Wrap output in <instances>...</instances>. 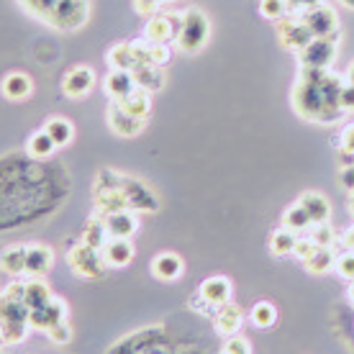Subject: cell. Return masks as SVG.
<instances>
[{
  "label": "cell",
  "instance_id": "1",
  "mask_svg": "<svg viewBox=\"0 0 354 354\" xmlns=\"http://www.w3.org/2000/svg\"><path fill=\"white\" fill-rule=\"evenodd\" d=\"M342 80L326 70H303L301 80L292 90V108L306 121L316 124H331L344 115L339 106L342 95Z\"/></svg>",
  "mask_w": 354,
  "mask_h": 354
},
{
  "label": "cell",
  "instance_id": "2",
  "mask_svg": "<svg viewBox=\"0 0 354 354\" xmlns=\"http://www.w3.org/2000/svg\"><path fill=\"white\" fill-rule=\"evenodd\" d=\"M28 313L24 306V283H10L0 290V321L6 328V344H21L26 342L28 331Z\"/></svg>",
  "mask_w": 354,
  "mask_h": 354
},
{
  "label": "cell",
  "instance_id": "3",
  "mask_svg": "<svg viewBox=\"0 0 354 354\" xmlns=\"http://www.w3.org/2000/svg\"><path fill=\"white\" fill-rule=\"evenodd\" d=\"M211 39V21L201 8H187L183 13V26L177 34V49L185 54H198Z\"/></svg>",
  "mask_w": 354,
  "mask_h": 354
},
{
  "label": "cell",
  "instance_id": "4",
  "mask_svg": "<svg viewBox=\"0 0 354 354\" xmlns=\"http://www.w3.org/2000/svg\"><path fill=\"white\" fill-rule=\"evenodd\" d=\"M121 177L118 172H111V169H103L95 180V187H93V203H95V213L103 218L113 211H124L129 208L126 205V195L124 187H121Z\"/></svg>",
  "mask_w": 354,
  "mask_h": 354
},
{
  "label": "cell",
  "instance_id": "5",
  "mask_svg": "<svg viewBox=\"0 0 354 354\" xmlns=\"http://www.w3.org/2000/svg\"><path fill=\"white\" fill-rule=\"evenodd\" d=\"M67 265H70V270L77 277H85V280H97L108 270L106 259H103V249L90 247L82 239L75 241L67 249Z\"/></svg>",
  "mask_w": 354,
  "mask_h": 354
},
{
  "label": "cell",
  "instance_id": "6",
  "mask_svg": "<svg viewBox=\"0 0 354 354\" xmlns=\"http://www.w3.org/2000/svg\"><path fill=\"white\" fill-rule=\"evenodd\" d=\"M90 0H59L54 10L46 16L44 24L54 26L57 31H77L88 24Z\"/></svg>",
  "mask_w": 354,
  "mask_h": 354
},
{
  "label": "cell",
  "instance_id": "7",
  "mask_svg": "<svg viewBox=\"0 0 354 354\" xmlns=\"http://www.w3.org/2000/svg\"><path fill=\"white\" fill-rule=\"evenodd\" d=\"M337 39L334 36H319V39H313L306 49L298 52V59H301L303 70H326L334 64L337 59Z\"/></svg>",
  "mask_w": 354,
  "mask_h": 354
},
{
  "label": "cell",
  "instance_id": "8",
  "mask_svg": "<svg viewBox=\"0 0 354 354\" xmlns=\"http://www.w3.org/2000/svg\"><path fill=\"white\" fill-rule=\"evenodd\" d=\"M121 187L126 195V205L136 213H154L160 211V198L154 195L149 185H144L142 180H133V177H121Z\"/></svg>",
  "mask_w": 354,
  "mask_h": 354
},
{
  "label": "cell",
  "instance_id": "9",
  "mask_svg": "<svg viewBox=\"0 0 354 354\" xmlns=\"http://www.w3.org/2000/svg\"><path fill=\"white\" fill-rule=\"evenodd\" d=\"M95 88V70L88 64H77L72 70L64 72L62 77V93L70 100H82L85 95H90Z\"/></svg>",
  "mask_w": 354,
  "mask_h": 354
},
{
  "label": "cell",
  "instance_id": "10",
  "mask_svg": "<svg viewBox=\"0 0 354 354\" xmlns=\"http://www.w3.org/2000/svg\"><path fill=\"white\" fill-rule=\"evenodd\" d=\"M180 26H183V13L180 16H151L144 26V39L149 44H169V41H177V34H180Z\"/></svg>",
  "mask_w": 354,
  "mask_h": 354
},
{
  "label": "cell",
  "instance_id": "11",
  "mask_svg": "<svg viewBox=\"0 0 354 354\" xmlns=\"http://www.w3.org/2000/svg\"><path fill=\"white\" fill-rule=\"evenodd\" d=\"M277 36H280L285 49H292V52H301L313 41V34L303 24L301 16H285L283 21H277Z\"/></svg>",
  "mask_w": 354,
  "mask_h": 354
},
{
  "label": "cell",
  "instance_id": "12",
  "mask_svg": "<svg viewBox=\"0 0 354 354\" xmlns=\"http://www.w3.org/2000/svg\"><path fill=\"white\" fill-rule=\"evenodd\" d=\"M67 313H70L67 303H64L62 298H57V295H54L46 306H41V308H36V310L28 313V326L36 328V331H44L46 334L52 326H57L59 321L67 319Z\"/></svg>",
  "mask_w": 354,
  "mask_h": 354
},
{
  "label": "cell",
  "instance_id": "13",
  "mask_svg": "<svg viewBox=\"0 0 354 354\" xmlns=\"http://www.w3.org/2000/svg\"><path fill=\"white\" fill-rule=\"evenodd\" d=\"M103 223H106V231L111 239H131L133 234L139 231V213L131 211V208L113 211L103 216Z\"/></svg>",
  "mask_w": 354,
  "mask_h": 354
},
{
  "label": "cell",
  "instance_id": "14",
  "mask_svg": "<svg viewBox=\"0 0 354 354\" xmlns=\"http://www.w3.org/2000/svg\"><path fill=\"white\" fill-rule=\"evenodd\" d=\"M231 292H234V285H231L229 277H223V274H213L208 280L201 283V301L205 306H213V308H221L226 303H231Z\"/></svg>",
  "mask_w": 354,
  "mask_h": 354
},
{
  "label": "cell",
  "instance_id": "15",
  "mask_svg": "<svg viewBox=\"0 0 354 354\" xmlns=\"http://www.w3.org/2000/svg\"><path fill=\"white\" fill-rule=\"evenodd\" d=\"M108 126H111V131H113L115 136L133 139V136H139V133L144 131L147 121H139V118H133L131 113H126L118 103H111V108H108Z\"/></svg>",
  "mask_w": 354,
  "mask_h": 354
},
{
  "label": "cell",
  "instance_id": "16",
  "mask_svg": "<svg viewBox=\"0 0 354 354\" xmlns=\"http://www.w3.org/2000/svg\"><path fill=\"white\" fill-rule=\"evenodd\" d=\"M0 95L10 100V103H21L26 97L34 95V77L26 72H8L0 80Z\"/></svg>",
  "mask_w": 354,
  "mask_h": 354
},
{
  "label": "cell",
  "instance_id": "17",
  "mask_svg": "<svg viewBox=\"0 0 354 354\" xmlns=\"http://www.w3.org/2000/svg\"><path fill=\"white\" fill-rule=\"evenodd\" d=\"M303 18V24L308 26V31L313 34V39H319V36H334L339 28V16L334 8H328V6H319L316 10H310L306 13Z\"/></svg>",
  "mask_w": 354,
  "mask_h": 354
},
{
  "label": "cell",
  "instance_id": "18",
  "mask_svg": "<svg viewBox=\"0 0 354 354\" xmlns=\"http://www.w3.org/2000/svg\"><path fill=\"white\" fill-rule=\"evenodd\" d=\"M149 267H151V274L157 280H162V283H175L185 272V262L175 252H162V254H157V257L151 259Z\"/></svg>",
  "mask_w": 354,
  "mask_h": 354
},
{
  "label": "cell",
  "instance_id": "19",
  "mask_svg": "<svg viewBox=\"0 0 354 354\" xmlns=\"http://www.w3.org/2000/svg\"><path fill=\"white\" fill-rule=\"evenodd\" d=\"M241 324H244V313L236 303H226L221 308L216 310V316H213V326L218 334L223 337H234V334H239Z\"/></svg>",
  "mask_w": 354,
  "mask_h": 354
},
{
  "label": "cell",
  "instance_id": "20",
  "mask_svg": "<svg viewBox=\"0 0 354 354\" xmlns=\"http://www.w3.org/2000/svg\"><path fill=\"white\" fill-rule=\"evenodd\" d=\"M298 203L303 205V211L308 213V218L313 226H319V223H326L328 216H331V203H328V198L324 193H316V190H308V193H303L298 198Z\"/></svg>",
  "mask_w": 354,
  "mask_h": 354
},
{
  "label": "cell",
  "instance_id": "21",
  "mask_svg": "<svg viewBox=\"0 0 354 354\" xmlns=\"http://www.w3.org/2000/svg\"><path fill=\"white\" fill-rule=\"evenodd\" d=\"M133 254H136V249H133L131 239H108L106 247H103V259H106V265L115 267V270L131 265Z\"/></svg>",
  "mask_w": 354,
  "mask_h": 354
},
{
  "label": "cell",
  "instance_id": "22",
  "mask_svg": "<svg viewBox=\"0 0 354 354\" xmlns=\"http://www.w3.org/2000/svg\"><path fill=\"white\" fill-rule=\"evenodd\" d=\"M54 265V252L44 244H28L26 252V274L28 277H44Z\"/></svg>",
  "mask_w": 354,
  "mask_h": 354
},
{
  "label": "cell",
  "instance_id": "23",
  "mask_svg": "<svg viewBox=\"0 0 354 354\" xmlns=\"http://www.w3.org/2000/svg\"><path fill=\"white\" fill-rule=\"evenodd\" d=\"M103 88H106L108 97L118 103V100H124L129 93L136 90V82H133V75L131 72H124V70H111L106 75V80H103Z\"/></svg>",
  "mask_w": 354,
  "mask_h": 354
},
{
  "label": "cell",
  "instance_id": "24",
  "mask_svg": "<svg viewBox=\"0 0 354 354\" xmlns=\"http://www.w3.org/2000/svg\"><path fill=\"white\" fill-rule=\"evenodd\" d=\"M26 252L28 244H13V247L0 252V270L10 277H21L26 274Z\"/></svg>",
  "mask_w": 354,
  "mask_h": 354
},
{
  "label": "cell",
  "instance_id": "25",
  "mask_svg": "<svg viewBox=\"0 0 354 354\" xmlns=\"http://www.w3.org/2000/svg\"><path fill=\"white\" fill-rule=\"evenodd\" d=\"M106 62L111 70H124V72H133L139 67L131 41H118V44L111 46L106 52Z\"/></svg>",
  "mask_w": 354,
  "mask_h": 354
},
{
  "label": "cell",
  "instance_id": "26",
  "mask_svg": "<svg viewBox=\"0 0 354 354\" xmlns=\"http://www.w3.org/2000/svg\"><path fill=\"white\" fill-rule=\"evenodd\" d=\"M54 295L49 290V285L41 280V277H28L26 283H24V306L28 310H36L46 306V303L52 301Z\"/></svg>",
  "mask_w": 354,
  "mask_h": 354
},
{
  "label": "cell",
  "instance_id": "27",
  "mask_svg": "<svg viewBox=\"0 0 354 354\" xmlns=\"http://www.w3.org/2000/svg\"><path fill=\"white\" fill-rule=\"evenodd\" d=\"M118 106L124 108L126 113H131L133 118H139V121H147L151 113V93L147 90L136 88L133 93L124 97V100H118Z\"/></svg>",
  "mask_w": 354,
  "mask_h": 354
},
{
  "label": "cell",
  "instance_id": "28",
  "mask_svg": "<svg viewBox=\"0 0 354 354\" xmlns=\"http://www.w3.org/2000/svg\"><path fill=\"white\" fill-rule=\"evenodd\" d=\"M136 88L147 90V93H157V90L165 88V75H162V67H154V64H142L131 72Z\"/></svg>",
  "mask_w": 354,
  "mask_h": 354
},
{
  "label": "cell",
  "instance_id": "29",
  "mask_svg": "<svg viewBox=\"0 0 354 354\" xmlns=\"http://www.w3.org/2000/svg\"><path fill=\"white\" fill-rule=\"evenodd\" d=\"M57 149H59V147L54 144V139L44 131V129H39L36 133H31L26 142V151L34 157V160H49Z\"/></svg>",
  "mask_w": 354,
  "mask_h": 354
},
{
  "label": "cell",
  "instance_id": "30",
  "mask_svg": "<svg viewBox=\"0 0 354 354\" xmlns=\"http://www.w3.org/2000/svg\"><path fill=\"white\" fill-rule=\"evenodd\" d=\"M44 131L49 133V136H52L57 147H67V144H70L72 139H75V126H72V121L62 118V115H54V118H46Z\"/></svg>",
  "mask_w": 354,
  "mask_h": 354
},
{
  "label": "cell",
  "instance_id": "31",
  "mask_svg": "<svg viewBox=\"0 0 354 354\" xmlns=\"http://www.w3.org/2000/svg\"><path fill=\"white\" fill-rule=\"evenodd\" d=\"M85 244H90V247H97L103 249L106 247V241L111 239L106 231V223H103V218L100 216H93V218H88V223H85V229H82V236H80Z\"/></svg>",
  "mask_w": 354,
  "mask_h": 354
},
{
  "label": "cell",
  "instance_id": "32",
  "mask_svg": "<svg viewBox=\"0 0 354 354\" xmlns=\"http://www.w3.org/2000/svg\"><path fill=\"white\" fill-rule=\"evenodd\" d=\"M295 244H298V236H295V231L290 229H277L270 236V252H272L274 257H288L295 252Z\"/></svg>",
  "mask_w": 354,
  "mask_h": 354
},
{
  "label": "cell",
  "instance_id": "33",
  "mask_svg": "<svg viewBox=\"0 0 354 354\" xmlns=\"http://www.w3.org/2000/svg\"><path fill=\"white\" fill-rule=\"evenodd\" d=\"M303 265H306V270H308L310 274H326L331 267L337 265V259H334L331 247H319Z\"/></svg>",
  "mask_w": 354,
  "mask_h": 354
},
{
  "label": "cell",
  "instance_id": "34",
  "mask_svg": "<svg viewBox=\"0 0 354 354\" xmlns=\"http://www.w3.org/2000/svg\"><path fill=\"white\" fill-rule=\"evenodd\" d=\"M249 321L254 324L257 328H270L274 326V321H277V308H274L270 301H259L252 313H249Z\"/></svg>",
  "mask_w": 354,
  "mask_h": 354
},
{
  "label": "cell",
  "instance_id": "35",
  "mask_svg": "<svg viewBox=\"0 0 354 354\" xmlns=\"http://www.w3.org/2000/svg\"><path fill=\"white\" fill-rule=\"evenodd\" d=\"M283 226L290 231H303V229H308V226H313V223H310L308 213L303 211L301 203H292L290 208L283 213Z\"/></svg>",
  "mask_w": 354,
  "mask_h": 354
},
{
  "label": "cell",
  "instance_id": "36",
  "mask_svg": "<svg viewBox=\"0 0 354 354\" xmlns=\"http://www.w3.org/2000/svg\"><path fill=\"white\" fill-rule=\"evenodd\" d=\"M259 13L267 21H283L288 16V3L285 0H259Z\"/></svg>",
  "mask_w": 354,
  "mask_h": 354
},
{
  "label": "cell",
  "instance_id": "37",
  "mask_svg": "<svg viewBox=\"0 0 354 354\" xmlns=\"http://www.w3.org/2000/svg\"><path fill=\"white\" fill-rule=\"evenodd\" d=\"M46 337L52 339L54 344H59V346L70 344V342H72V326H70V321H67V319L59 321L57 326H52L49 331H46Z\"/></svg>",
  "mask_w": 354,
  "mask_h": 354
},
{
  "label": "cell",
  "instance_id": "38",
  "mask_svg": "<svg viewBox=\"0 0 354 354\" xmlns=\"http://www.w3.org/2000/svg\"><path fill=\"white\" fill-rule=\"evenodd\" d=\"M285 3H288V16H306L324 6V0H285Z\"/></svg>",
  "mask_w": 354,
  "mask_h": 354
},
{
  "label": "cell",
  "instance_id": "39",
  "mask_svg": "<svg viewBox=\"0 0 354 354\" xmlns=\"http://www.w3.org/2000/svg\"><path fill=\"white\" fill-rule=\"evenodd\" d=\"M21 3H24V6H26V8L31 10L34 16H39L41 21H46V16L52 13L54 6H57L59 0H21Z\"/></svg>",
  "mask_w": 354,
  "mask_h": 354
},
{
  "label": "cell",
  "instance_id": "40",
  "mask_svg": "<svg viewBox=\"0 0 354 354\" xmlns=\"http://www.w3.org/2000/svg\"><path fill=\"white\" fill-rule=\"evenodd\" d=\"M334 270H337V274L342 277V280L354 283V252H346L344 257H339Z\"/></svg>",
  "mask_w": 354,
  "mask_h": 354
},
{
  "label": "cell",
  "instance_id": "41",
  "mask_svg": "<svg viewBox=\"0 0 354 354\" xmlns=\"http://www.w3.org/2000/svg\"><path fill=\"white\" fill-rule=\"evenodd\" d=\"M223 354H252V344H249L244 337L234 334V337L226 339V344H223Z\"/></svg>",
  "mask_w": 354,
  "mask_h": 354
},
{
  "label": "cell",
  "instance_id": "42",
  "mask_svg": "<svg viewBox=\"0 0 354 354\" xmlns=\"http://www.w3.org/2000/svg\"><path fill=\"white\" fill-rule=\"evenodd\" d=\"M162 6H165V0H133V10H136L142 18L157 16Z\"/></svg>",
  "mask_w": 354,
  "mask_h": 354
},
{
  "label": "cell",
  "instance_id": "43",
  "mask_svg": "<svg viewBox=\"0 0 354 354\" xmlns=\"http://www.w3.org/2000/svg\"><path fill=\"white\" fill-rule=\"evenodd\" d=\"M316 249H319V244H316V239H313V236H310V239H298V244H295V252H292V254L301 259V262H306V259H308Z\"/></svg>",
  "mask_w": 354,
  "mask_h": 354
},
{
  "label": "cell",
  "instance_id": "44",
  "mask_svg": "<svg viewBox=\"0 0 354 354\" xmlns=\"http://www.w3.org/2000/svg\"><path fill=\"white\" fill-rule=\"evenodd\" d=\"M169 62V44H151V64L165 67Z\"/></svg>",
  "mask_w": 354,
  "mask_h": 354
},
{
  "label": "cell",
  "instance_id": "45",
  "mask_svg": "<svg viewBox=\"0 0 354 354\" xmlns=\"http://www.w3.org/2000/svg\"><path fill=\"white\" fill-rule=\"evenodd\" d=\"M342 157H352L354 160V124H349L342 131Z\"/></svg>",
  "mask_w": 354,
  "mask_h": 354
},
{
  "label": "cell",
  "instance_id": "46",
  "mask_svg": "<svg viewBox=\"0 0 354 354\" xmlns=\"http://www.w3.org/2000/svg\"><path fill=\"white\" fill-rule=\"evenodd\" d=\"M339 106H342V111H344V113H354V85H352V82L342 88V95H339Z\"/></svg>",
  "mask_w": 354,
  "mask_h": 354
},
{
  "label": "cell",
  "instance_id": "47",
  "mask_svg": "<svg viewBox=\"0 0 354 354\" xmlns=\"http://www.w3.org/2000/svg\"><path fill=\"white\" fill-rule=\"evenodd\" d=\"M313 239H316V244L319 247H331V226L326 223H319V226H313Z\"/></svg>",
  "mask_w": 354,
  "mask_h": 354
},
{
  "label": "cell",
  "instance_id": "48",
  "mask_svg": "<svg viewBox=\"0 0 354 354\" xmlns=\"http://www.w3.org/2000/svg\"><path fill=\"white\" fill-rule=\"evenodd\" d=\"M339 180H342V185H344L346 190H354V165H346V167L342 169Z\"/></svg>",
  "mask_w": 354,
  "mask_h": 354
},
{
  "label": "cell",
  "instance_id": "49",
  "mask_svg": "<svg viewBox=\"0 0 354 354\" xmlns=\"http://www.w3.org/2000/svg\"><path fill=\"white\" fill-rule=\"evenodd\" d=\"M342 239H344V247H352L354 249V226L349 231H346L344 236H342Z\"/></svg>",
  "mask_w": 354,
  "mask_h": 354
},
{
  "label": "cell",
  "instance_id": "50",
  "mask_svg": "<svg viewBox=\"0 0 354 354\" xmlns=\"http://www.w3.org/2000/svg\"><path fill=\"white\" fill-rule=\"evenodd\" d=\"M349 213L354 216V190H349Z\"/></svg>",
  "mask_w": 354,
  "mask_h": 354
},
{
  "label": "cell",
  "instance_id": "51",
  "mask_svg": "<svg viewBox=\"0 0 354 354\" xmlns=\"http://www.w3.org/2000/svg\"><path fill=\"white\" fill-rule=\"evenodd\" d=\"M344 8H349V10H354V0H339Z\"/></svg>",
  "mask_w": 354,
  "mask_h": 354
},
{
  "label": "cell",
  "instance_id": "52",
  "mask_svg": "<svg viewBox=\"0 0 354 354\" xmlns=\"http://www.w3.org/2000/svg\"><path fill=\"white\" fill-rule=\"evenodd\" d=\"M0 344H6V328H3V321H0Z\"/></svg>",
  "mask_w": 354,
  "mask_h": 354
},
{
  "label": "cell",
  "instance_id": "53",
  "mask_svg": "<svg viewBox=\"0 0 354 354\" xmlns=\"http://www.w3.org/2000/svg\"><path fill=\"white\" fill-rule=\"evenodd\" d=\"M349 82H352V85H354V62L349 64Z\"/></svg>",
  "mask_w": 354,
  "mask_h": 354
},
{
  "label": "cell",
  "instance_id": "54",
  "mask_svg": "<svg viewBox=\"0 0 354 354\" xmlns=\"http://www.w3.org/2000/svg\"><path fill=\"white\" fill-rule=\"evenodd\" d=\"M349 301L354 303V283H352V290H349Z\"/></svg>",
  "mask_w": 354,
  "mask_h": 354
},
{
  "label": "cell",
  "instance_id": "55",
  "mask_svg": "<svg viewBox=\"0 0 354 354\" xmlns=\"http://www.w3.org/2000/svg\"><path fill=\"white\" fill-rule=\"evenodd\" d=\"M165 3H169V0H165Z\"/></svg>",
  "mask_w": 354,
  "mask_h": 354
}]
</instances>
